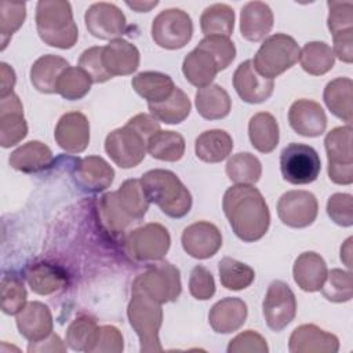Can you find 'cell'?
I'll use <instances>...</instances> for the list:
<instances>
[{
	"mask_svg": "<svg viewBox=\"0 0 353 353\" xmlns=\"http://www.w3.org/2000/svg\"><path fill=\"white\" fill-rule=\"evenodd\" d=\"M189 292L197 301H207L215 294V281L208 269L197 265L189 277Z\"/></svg>",
	"mask_w": 353,
	"mask_h": 353,
	"instance_id": "51",
	"label": "cell"
},
{
	"mask_svg": "<svg viewBox=\"0 0 353 353\" xmlns=\"http://www.w3.org/2000/svg\"><path fill=\"white\" fill-rule=\"evenodd\" d=\"M323 296L331 302H347L353 296L352 273L342 269H331L327 273V279L320 288Z\"/></svg>",
	"mask_w": 353,
	"mask_h": 353,
	"instance_id": "45",
	"label": "cell"
},
{
	"mask_svg": "<svg viewBox=\"0 0 353 353\" xmlns=\"http://www.w3.org/2000/svg\"><path fill=\"white\" fill-rule=\"evenodd\" d=\"M317 199L307 190L285 192L277 201V215L290 228L302 229L312 225L317 218Z\"/></svg>",
	"mask_w": 353,
	"mask_h": 353,
	"instance_id": "14",
	"label": "cell"
},
{
	"mask_svg": "<svg viewBox=\"0 0 353 353\" xmlns=\"http://www.w3.org/2000/svg\"><path fill=\"white\" fill-rule=\"evenodd\" d=\"M149 204L141 179L132 178L124 181L116 192L101 197L99 215L108 230L120 234L145 216Z\"/></svg>",
	"mask_w": 353,
	"mask_h": 353,
	"instance_id": "2",
	"label": "cell"
},
{
	"mask_svg": "<svg viewBox=\"0 0 353 353\" xmlns=\"http://www.w3.org/2000/svg\"><path fill=\"white\" fill-rule=\"evenodd\" d=\"M222 208L240 240L254 243L266 234L270 225V212L262 193L254 185L229 188L223 194Z\"/></svg>",
	"mask_w": 353,
	"mask_h": 353,
	"instance_id": "1",
	"label": "cell"
},
{
	"mask_svg": "<svg viewBox=\"0 0 353 353\" xmlns=\"http://www.w3.org/2000/svg\"><path fill=\"white\" fill-rule=\"evenodd\" d=\"M194 101L199 114L207 120L223 119L229 114L232 108V99L228 91L218 84L199 88Z\"/></svg>",
	"mask_w": 353,
	"mask_h": 353,
	"instance_id": "35",
	"label": "cell"
},
{
	"mask_svg": "<svg viewBox=\"0 0 353 353\" xmlns=\"http://www.w3.org/2000/svg\"><path fill=\"white\" fill-rule=\"evenodd\" d=\"M291 353H336L339 350L338 338L314 324L296 327L288 341Z\"/></svg>",
	"mask_w": 353,
	"mask_h": 353,
	"instance_id": "21",
	"label": "cell"
},
{
	"mask_svg": "<svg viewBox=\"0 0 353 353\" xmlns=\"http://www.w3.org/2000/svg\"><path fill=\"white\" fill-rule=\"evenodd\" d=\"M301 48L295 39L285 33H274L263 40L252 63L259 74L273 80L299 61Z\"/></svg>",
	"mask_w": 353,
	"mask_h": 353,
	"instance_id": "6",
	"label": "cell"
},
{
	"mask_svg": "<svg viewBox=\"0 0 353 353\" xmlns=\"http://www.w3.org/2000/svg\"><path fill=\"white\" fill-rule=\"evenodd\" d=\"M328 176L334 183L350 185L353 182V152H352V127H335L324 139Z\"/></svg>",
	"mask_w": 353,
	"mask_h": 353,
	"instance_id": "9",
	"label": "cell"
},
{
	"mask_svg": "<svg viewBox=\"0 0 353 353\" xmlns=\"http://www.w3.org/2000/svg\"><path fill=\"white\" fill-rule=\"evenodd\" d=\"M148 153L161 161H178L185 153V139L175 131L160 130L148 141Z\"/></svg>",
	"mask_w": 353,
	"mask_h": 353,
	"instance_id": "40",
	"label": "cell"
},
{
	"mask_svg": "<svg viewBox=\"0 0 353 353\" xmlns=\"http://www.w3.org/2000/svg\"><path fill=\"white\" fill-rule=\"evenodd\" d=\"M26 18L25 3H12L3 0L0 3V36L1 51L7 47L8 40L22 26Z\"/></svg>",
	"mask_w": 353,
	"mask_h": 353,
	"instance_id": "46",
	"label": "cell"
},
{
	"mask_svg": "<svg viewBox=\"0 0 353 353\" xmlns=\"http://www.w3.org/2000/svg\"><path fill=\"white\" fill-rule=\"evenodd\" d=\"M291 128L302 137H320L327 127V116L320 103L312 99H298L288 110Z\"/></svg>",
	"mask_w": 353,
	"mask_h": 353,
	"instance_id": "22",
	"label": "cell"
},
{
	"mask_svg": "<svg viewBox=\"0 0 353 353\" xmlns=\"http://www.w3.org/2000/svg\"><path fill=\"white\" fill-rule=\"evenodd\" d=\"M327 25L332 34L342 30L353 29V3L352 1H328Z\"/></svg>",
	"mask_w": 353,
	"mask_h": 353,
	"instance_id": "53",
	"label": "cell"
},
{
	"mask_svg": "<svg viewBox=\"0 0 353 353\" xmlns=\"http://www.w3.org/2000/svg\"><path fill=\"white\" fill-rule=\"evenodd\" d=\"M233 149V139L225 130H208L201 132L194 142L196 156L205 163L225 160Z\"/></svg>",
	"mask_w": 353,
	"mask_h": 353,
	"instance_id": "33",
	"label": "cell"
},
{
	"mask_svg": "<svg viewBox=\"0 0 353 353\" xmlns=\"http://www.w3.org/2000/svg\"><path fill=\"white\" fill-rule=\"evenodd\" d=\"M26 280L33 292L50 295L66 284V274L58 266L50 263H34L26 270Z\"/></svg>",
	"mask_w": 353,
	"mask_h": 353,
	"instance_id": "36",
	"label": "cell"
},
{
	"mask_svg": "<svg viewBox=\"0 0 353 353\" xmlns=\"http://www.w3.org/2000/svg\"><path fill=\"white\" fill-rule=\"evenodd\" d=\"M123 335L113 325H101L90 349V353H120L123 350Z\"/></svg>",
	"mask_w": 353,
	"mask_h": 353,
	"instance_id": "52",
	"label": "cell"
},
{
	"mask_svg": "<svg viewBox=\"0 0 353 353\" xmlns=\"http://www.w3.org/2000/svg\"><path fill=\"white\" fill-rule=\"evenodd\" d=\"M17 327L25 339L37 342L52 332L51 310L43 302H28L17 313Z\"/></svg>",
	"mask_w": 353,
	"mask_h": 353,
	"instance_id": "23",
	"label": "cell"
},
{
	"mask_svg": "<svg viewBox=\"0 0 353 353\" xmlns=\"http://www.w3.org/2000/svg\"><path fill=\"white\" fill-rule=\"evenodd\" d=\"M268 353L269 347L266 339L252 331L247 330L239 335H236L228 345V353Z\"/></svg>",
	"mask_w": 353,
	"mask_h": 353,
	"instance_id": "54",
	"label": "cell"
},
{
	"mask_svg": "<svg viewBox=\"0 0 353 353\" xmlns=\"http://www.w3.org/2000/svg\"><path fill=\"white\" fill-rule=\"evenodd\" d=\"M132 287L141 288L154 301L163 303L174 302L182 291L181 274L178 268L167 261H156L145 272L139 273Z\"/></svg>",
	"mask_w": 353,
	"mask_h": 353,
	"instance_id": "7",
	"label": "cell"
},
{
	"mask_svg": "<svg viewBox=\"0 0 353 353\" xmlns=\"http://www.w3.org/2000/svg\"><path fill=\"white\" fill-rule=\"evenodd\" d=\"M26 288L23 281L14 274L1 279V310L6 314H17L26 305Z\"/></svg>",
	"mask_w": 353,
	"mask_h": 353,
	"instance_id": "47",
	"label": "cell"
},
{
	"mask_svg": "<svg viewBox=\"0 0 353 353\" xmlns=\"http://www.w3.org/2000/svg\"><path fill=\"white\" fill-rule=\"evenodd\" d=\"M233 87L237 95L247 103H261L270 98L274 81L256 72L251 59L241 62L233 74Z\"/></svg>",
	"mask_w": 353,
	"mask_h": 353,
	"instance_id": "17",
	"label": "cell"
},
{
	"mask_svg": "<svg viewBox=\"0 0 353 353\" xmlns=\"http://www.w3.org/2000/svg\"><path fill=\"white\" fill-rule=\"evenodd\" d=\"M334 39V55L345 63L353 62V29L342 30L332 34Z\"/></svg>",
	"mask_w": 353,
	"mask_h": 353,
	"instance_id": "55",
	"label": "cell"
},
{
	"mask_svg": "<svg viewBox=\"0 0 353 353\" xmlns=\"http://www.w3.org/2000/svg\"><path fill=\"white\" fill-rule=\"evenodd\" d=\"M102 61L106 72L112 77L127 76L138 69L139 51L127 40L114 39L103 47Z\"/></svg>",
	"mask_w": 353,
	"mask_h": 353,
	"instance_id": "24",
	"label": "cell"
},
{
	"mask_svg": "<svg viewBox=\"0 0 353 353\" xmlns=\"http://www.w3.org/2000/svg\"><path fill=\"white\" fill-rule=\"evenodd\" d=\"M171 245L168 230L156 222L131 230L125 239L127 252L137 261L156 262L163 259Z\"/></svg>",
	"mask_w": 353,
	"mask_h": 353,
	"instance_id": "12",
	"label": "cell"
},
{
	"mask_svg": "<svg viewBox=\"0 0 353 353\" xmlns=\"http://www.w3.org/2000/svg\"><path fill=\"white\" fill-rule=\"evenodd\" d=\"M28 352H66V345L57 334H50L48 336L37 341V342H29Z\"/></svg>",
	"mask_w": 353,
	"mask_h": 353,
	"instance_id": "56",
	"label": "cell"
},
{
	"mask_svg": "<svg viewBox=\"0 0 353 353\" xmlns=\"http://www.w3.org/2000/svg\"><path fill=\"white\" fill-rule=\"evenodd\" d=\"M150 203H154L165 215L182 218L192 208V194L181 179L170 170L156 168L141 178Z\"/></svg>",
	"mask_w": 353,
	"mask_h": 353,
	"instance_id": "3",
	"label": "cell"
},
{
	"mask_svg": "<svg viewBox=\"0 0 353 353\" xmlns=\"http://www.w3.org/2000/svg\"><path fill=\"white\" fill-rule=\"evenodd\" d=\"M15 81H17V77H15L14 69L8 63L1 62L0 63V97H6L14 92L12 88L15 85Z\"/></svg>",
	"mask_w": 353,
	"mask_h": 353,
	"instance_id": "57",
	"label": "cell"
},
{
	"mask_svg": "<svg viewBox=\"0 0 353 353\" xmlns=\"http://www.w3.org/2000/svg\"><path fill=\"white\" fill-rule=\"evenodd\" d=\"M273 12L263 1H250L241 8L240 32L248 41L263 40L273 28Z\"/></svg>",
	"mask_w": 353,
	"mask_h": 353,
	"instance_id": "26",
	"label": "cell"
},
{
	"mask_svg": "<svg viewBox=\"0 0 353 353\" xmlns=\"http://www.w3.org/2000/svg\"><path fill=\"white\" fill-rule=\"evenodd\" d=\"M200 28L205 37L222 36L230 37L234 28V11L230 6L215 3L203 11L200 17Z\"/></svg>",
	"mask_w": 353,
	"mask_h": 353,
	"instance_id": "37",
	"label": "cell"
},
{
	"mask_svg": "<svg viewBox=\"0 0 353 353\" xmlns=\"http://www.w3.org/2000/svg\"><path fill=\"white\" fill-rule=\"evenodd\" d=\"M248 137L251 145L261 153H270L280 139L279 124L273 114L268 112L255 113L248 123Z\"/></svg>",
	"mask_w": 353,
	"mask_h": 353,
	"instance_id": "34",
	"label": "cell"
},
{
	"mask_svg": "<svg viewBox=\"0 0 353 353\" xmlns=\"http://www.w3.org/2000/svg\"><path fill=\"white\" fill-rule=\"evenodd\" d=\"M328 216L339 226L353 225V197L349 193H335L327 201Z\"/></svg>",
	"mask_w": 353,
	"mask_h": 353,
	"instance_id": "50",
	"label": "cell"
},
{
	"mask_svg": "<svg viewBox=\"0 0 353 353\" xmlns=\"http://www.w3.org/2000/svg\"><path fill=\"white\" fill-rule=\"evenodd\" d=\"M262 307L268 327L274 332H280L294 320L296 299L287 283L274 280L268 287Z\"/></svg>",
	"mask_w": 353,
	"mask_h": 353,
	"instance_id": "13",
	"label": "cell"
},
{
	"mask_svg": "<svg viewBox=\"0 0 353 353\" xmlns=\"http://www.w3.org/2000/svg\"><path fill=\"white\" fill-rule=\"evenodd\" d=\"M125 4L130 7V8H132L134 11H137V12H149L152 8H154L157 4H159V1H146V0H134V1H125Z\"/></svg>",
	"mask_w": 353,
	"mask_h": 353,
	"instance_id": "58",
	"label": "cell"
},
{
	"mask_svg": "<svg viewBox=\"0 0 353 353\" xmlns=\"http://www.w3.org/2000/svg\"><path fill=\"white\" fill-rule=\"evenodd\" d=\"M54 138L68 153H81L90 143V123L81 112L65 113L57 123Z\"/></svg>",
	"mask_w": 353,
	"mask_h": 353,
	"instance_id": "19",
	"label": "cell"
},
{
	"mask_svg": "<svg viewBox=\"0 0 353 353\" xmlns=\"http://www.w3.org/2000/svg\"><path fill=\"white\" fill-rule=\"evenodd\" d=\"M103 47H91L81 52L79 58V68H81L92 80V83H105L112 79L106 72L102 61Z\"/></svg>",
	"mask_w": 353,
	"mask_h": 353,
	"instance_id": "49",
	"label": "cell"
},
{
	"mask_svg": "<svg viewBox=\"0 0 353 353\" xmlns=\"http://www.w3.org/2000/svg\"><path fill=\"white\" fill-rule=\"evenodd\" d=\"M97 321L90 316H79L66 330V343L77 352H88L97 334Z\"/></svg>",
	"mask_w": 353,
	"mask_h": 353,
	"instance_id": "44",
	"label": "cell"
},
{
	"mask_svg": "<svg viewBox=\"0 0 353 353\" xmlns=\"http://www.w3.org/2000/svg\"><path fill=\"white\" fill-rule=\"evenodd\" d=\"M36 29L46 44L62 50L72 48L79 39L77 25L68 1L40 0L36 6Z\"/></svg>",
	"mask_w": 353,
	"mask_h": 353,
	"instance_id": "4",
	"label": "cell"
},
{
	"mask_svg": "<svg viewBox=\"0 0 353 353\" xmlns=\"http://www.w3.org/2000/svg\"><path fill=\"white\" fill-rule=\"evenodd\" d=\"M54 161L51 149L40 141H29L15 149L10 157V165L25 174H34L47 170Z\"/></svg>",
	"mask_w": 353,
	"mask_h": 353,
	"instance_id": "28",
	"label": "cell"
},
{
	"mask_svg": "<svg viewBox=\"0 0 353 353\" xmlns=\"http://www.w3.org/2000/svg\"><path fill=\"white\" fill-rule=\"evenodd\" d=\"M72 176L80 189L95 193L102 192L112 185L114 171L102 157L87 156L77 160Z\"/></svg>",
	"mask_w": 353,
	"mask_h": 353,
	"instance_id": "20",
	"label": "cell"
},
{
	"mask_svg": "<svg viewBox=\"0 0 353 353\" xmlns=\"http://www.w3.org/2000/svg\"><path fill=\"white\" fill-rule=\"evenodd\" d=\"M327 108L334 116L350 124L353 119V81L349 77H336L331 80L323 94Z\"/></svg>",
	"mask_w": 353,
	"mask_h": 353,
	"instance_id": "31",
	"label": "cell"
},
{
	"mask_svg": "<svg viewBox=\"0 0 353 353\" xmlns=\"http://www.w3.org/2000/svg\"><path fill=\"white\" fill-rule=\"evenodd\" d=\"M327 263L314 251L302 252L294 262L292 274L298 287L306 292L320 291L327 279Z\"/></svg>",
	"mask_w": 353,
	"mask_h": 353,
	"instance_id": "27",
	"label": "cell"
},
{
	"mask_svg": "<svg viewBox=\"0 0 353 353\" xmlns=\"http://www.w3.org/2000/svg\"><path fill=\"white\" fill-rule=\"evenodd\" d=\"M91 77L81 68H66L58 79L57 94L68 101L84 98L91 90Z\"/></svg>",
	"mask_w": 353,
	"mask_h": 353,
	"instance_id": "43",
	"label": "cell"
},
{
	"mask_svg": "<svg viewBox=\"0 0 353 353\" xmlns=\"http://www.w3.org/2000/svg\"><path fill=\"white\" fill-rule=\"evenodd\" d=\"M226 175L236 185H254L262 175V164L254 154L244 152L233 154L226 163Z\"/></svg>",
	"mask_w": 353,
	"mask_h": 353,
	"instance_id": "41",
	"label": "cell"
},
{
	"mask_svg": "<svg viewBox=\"0 0 353 353\" xmlns=\"http://www.w3.org/2000/svg\"><path fill=\"white\" fill-rule=\"evenodd\" d=\"M299 62L306 73L312 76H321L332 69L335 55L327 43L309 41L301 48Z\"/></svg>",
	"mask_w": 353,
	"mask_h": 353,
	"instance_id": "39",
	"label": "cell"
},
{
	"mask_svg": "<svg viewBox=\"0 0 353 353\" xmlns=\"http://www.w3.org/2000/svg\"><path fill=\"white\" fill-rule=\"evenodd\" d=\"M28 134L23 117V105L14 92L0 97V145L11 148L19 143Z\"/></svg>",
	"mask_w": 353,
	"mask_h": 353,
	"instance_id": "18",
	"label": "cell"
},
{
	"mask_svg": "<svg viewBox=\"0 0 353 353\" xmlns=\"http://www.w3.org/2000/svg\"><path fill=\"white\" fill-rule=\"evenodd\" d=\"M181 241L183 250L192 258L207 259L222 247V234L214 223L199 221L183 229Z\"/></svg>",
	"mask_w": 353,
	"mask_h": 353,
	"instance_id": "16",
	"label": "cell"
},
{
	"mask_svg": "<svg viewBox=\"0 0 353 353\" xmlns=\"http://www.w3.org/2000/svg\"><path fill=\"white\" fill-rule=\"evenodd\" d=\"M352 241L353 239L349 237L341 247V261L346 265L347 269L352 268Z\"/></svg>",
	"mask_w": 353,
	"mask_h": 353,
	"instance_id": "59",
	"label": "cell"
},
{
	"mask_svg": "<svg viewBox=\"0 0 353 353\" xmlns=\"http://www.w3.org/2000/svg\"><path fill=\"white\" fill-rule=\"evenodd\" d=\"M150 114L165 124H179L190 113L192 103L189 97L178 87L174 92L160 103H148Z\"/></svg>",
	"mask_w": 353,
	"mask_h": 353,
	"instance_id": "38",
	"label": "cell"
},
{
	"mask_svg": "<svg viewBox=\"0 0 353 353\" xmlns=\"http://www.w3.org/2000/svg\"><path fill=\"white\" fill-rule=\"evenodd\" d=\"M280 171L283 178L292 185L312 183L321 171V160L314 148L291 142L281 150Z\"/></svg>",
	"mask_w": 353,
	"mask_h": 353,
	"instance_id": "8",
	"label": "cell"
},
{
	"mask_svg": "<svg viewBox=\"0 0 353 353\" xmlns=\"http://www.w3.org/2000/svg\"><path fill=\"white\" fill-rule=\"evenodd\" d=\"M197 46L207 50L218 62L219 70L226 69L236 57V47L229 37L208 36L204 37Z\"/></svg>",
	"mask_w": 353,
	"mask_h": 353,
	"instance_id": "48",
	"label": "cell"
},
{
	"mask_svg": "<svg viewBox=\"0 0 353 353\" xmlns=\"http://www.w3.org/2000/svg\"><path fill=\"white\" fill-rule=\"evenodd\" d=\"M131 84L135 92L146 99L148 103H160L175 90V84L168 74L152 70L138 73Z\"/></svg>",
	"mask_w": 353,
	"mask_h": 353,
	"instance_id": "32",
	"label": "cell"
},
{
	"mask_svg": "<svg viewBox=\"0 0 353 353\" xmlns=\"http://www.w3.org/2000/svg\"><path fill=\"white\" fill-rule=\"evenodd\" d=\"M87 30L97 39L114 40L125 33L127 21L123 11L113 3H94L84 15Z\"/></svg>",
	"mask_w": 353,
	"mask_h": 353,
	"instance_id": "15",
	"label": "cell"
},
{
	"mask_svg": "<svg viewBox=\"0 0 353 353\" xmlns=\"http://www.w3.org/2000/svg\"><path fill=\"white\" fill-rule=\"evenodd\" d=\"M127 316L137 332L142 353L161 352L159 331L163 323L161 303L154 301L141 288H131V299L127 306Z\"/></svg>",
	"mask_w": 353,
	"mask_h": 353,
	"instance_id": "5",
	"label": "cell"
},
{
	"mask_svg": "<svg viewBox=\"0 0 353 353\" xmlns=\"http://www.w3.org/2000/svg\"><path fill=\"white\" fill-rule=\"evenodd\" d=\"M182 72L192 85L203 88L212 84V80L219 72V66L207 50L197 46L185 57Z\"/></svg>",
	"mask_w": 353,
	"mask_h": 353,
	"instance_id": "29",
	"label": "cell"
},
{
	"mask_svg": "<svg viewBox=\"0 0 353 353\" xmlns=\"http://www.w3.org/2000/svg\"><path fill=\"white\" fill-rule=\"evenodd\" d=\"M248 309L243 299L228 296L218 301L208 313L211 328L218 334H230L237 331L247 319Z\"/></svg>",
	"mask_w": 353,
	"mask_h": 353,
	"instance_id": "25",
	"label": "cell"
},
{
	"mask_svg": "<svg viewBox=\"0 0 353 353\" xmlns=\"http://www.w3.org/2000/svg\"><path fill=\"white\" fill-rule=\"evenodd\" d=\"M148 138L138 130L125 124L108 134L105 150L120 168L137 167L148 152Z\"/></svg>",
	"mask_w": 353,
	"mask_h": 353,
	"instance_id": "11",
	"label": "cell"
},
{
	"mask_svg": "<svg viewBox=\"0 0 353 353\" xmlns=\"http://www.w3.org/2000/svg\"><path fill=\"white\" fill-rule=\"evenodd\" d=\"M218 272L221 284L232 291H240L250 287L255 279V272L251 266L230 256H225L219 261Z\"/></svg>",
	"mask_w": 353,
	"mask_h": 353,
	"instance_id": "42",
	"label": "cell"
},
{
	"mask_svg": "<svg viewBox=\"0 0 353 353\" xmlns=\"http://www.w3.org/2000/svg\"><path fill=\"white\" fill-rule=\"evenodd\" d=\"M193 36L192 18L181 8L159 12L152 22L153 41L165 50L183 48Z\"/></svg>",
	"mask_w": 353,
	"mask_h": 353,
	"instance_id": "10",
	"label": "cell"
},
{
	"mask_svg": "<svg viewBox=\"0 0 353 353\" xmlns=\"http://www.w3.org/2000/svg\"><path fill=\"white\" fill-rule=\"evenodd\" d=\"M69 66V62L62 57L52 54L43 55L30 68V83L43 94H54L57 92L59 76Z\"/></svg>",
	"mask_w": 353,
	"mask_h": 353,
	"instance_id": "30",
	"label": "cell"
}]
</instances>
